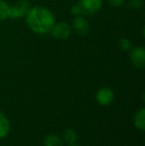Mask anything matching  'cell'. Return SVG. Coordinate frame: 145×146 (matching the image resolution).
<instances>
[{
	"label": "cell",
	"instance_id": "cell-13",
	"mask_svg": "<svg viewBox=\"0 0 145 146\" xmlns=\"http://www.w3.org/2000/svg\"><path fill=\"white\" fill-rule=\"evenodd\" d=\"M132 42L127 38H120L118 40V48L123 52H129L132 49Z\"/></svg>",
	"mask_w": 145,
	"mask_h": 146
},
{
	"label": "cell",
	"instance_id": "cell-16",
	"mask_svg": "<svg viewBox=\"0 0 145 146\" xmlns=\"http://www.w3.org/2000/svg\"><path fill=\"white\" fill-rule=\"evenodd\" d=\"M71 14H72L73 16H79L81 15V9H79V6L75 4V5L72 6V8H71Z\"/></svg>",
	"mask_w": 145,
	"mask_h": 146
},
{
	"label": "cell",
	"instance_id": "cell-3",
	"mask_svg": "<svg viewBox=\"0 0 145 146\" xmlns=\"http://www.w3.org/2000/svg\"><path fill=\"white\" fill-rule=\"evenodd\" d=\"M55 39L60 41H64L70 38L71 34H72V27L68 22L60 21L56 22L53 26L51 32Z\"/></svg>",
	"mask_w": 145,
	"mask_h": 146
},
{
	"label": "cell",
	"instance_id": "cell-14",
	"mask_svg": "<svg viewBox=\"0 0 145 146\" xmlns=\"http://www.w3.org/2000/svg\"><path fill=\"white\" fill-rule=\"evenodd\" d=\"M128 6L133 10H138L143 6V0H129Z\"/></svg>",
	"mask_w": 145,
	"mask_h": 146
},
{
	"label": "cell",
	"instance_id": "cell-15",
	"mask_svg": "<svg viewBox=\"0 0 145 146\" xmlns=\"http://www.w3.org/2000/svg\"><path fill=\"white\" fill-rule=\"evenodd\" d=\"M107 2L112 7H120V6L124 4L125 0H107Z\"/></svg>",
	"mask_w": 145,
	"mask_h": 146
},
{
	"label": "cell",
	"instance_id": "cell-5",
	"mask_svg": "<svg viewBox=\"0 0 145 146\" xmlns=\"http://www.w3.org/2000/svg\"><path fill=\"white\" fill-rule=\"evenodd\" d=\"M115 98V94L114 90L109 87H101L95 92V98L97 100V102L99 104L103 106H109L110 104H112V102L114 100Z\"/></svg>",
	"mask_w": 145,
	"mask_h": 146
},
{
	"label": "cell",
	"instance_id": "cell-10",
	"mask_svg": "<svg viewBox=\"0 0 145 146\" xmlns=\"http://www.w3.org/2000/svg\"><path fill=\"white\" fill-rule=\"evenodd\" d=\"M43 144L44 146H64V141L60 135L56 133H49L45 136Z\"/></svg>",
	"mask_w": 145,
	"mask_h": 146
},
{
	"label": "cell",
	"instance_id": "cell-11",
	"mask_svg": "<svg viewBox=\"0 0 145 146\" xmlns=\"http://www.w3.org/2000/svg\"><path fill=\"white\" fill-rule=\"evenodd\" d=\"M10 131V122L7 116L0 111V139L5 138Z\"/></svg>",
	"mask_w": 145,
	"mask_h": 146
},
{
	"label": "cell",
	"instance_id": "cell-8",
	"mask_svg": "<svg viewBox=\"0 0 145 146\" xmlns=\"http://www.w3.org/2000/svg\"><path fill=\"white\" fill-rule=\"evenodd\" d=\"M133 125L139 131H144L145 129V108H141L135 112L133 116Z\"/></svg>",
	"mask_w": 145,
	"mask_h": 146
},
{
	"label": "cell",
	"instance_id": "cell-2",
	"mask_svg": "<svg viewBox=\"0 0 145 146\" xmlns=\"http://www.w3.org/2000/svg\"><path fill=\"white\" fill-rule=\"evenodd\" d=\"M77 5L79 7L83 16H91L101 9L103 0H79Z\"/></svg>",
	"mask_w": 145,
	"mask_h": 146
},
{
	"label": "cell",
	"instance_id": "cell-7",
	"mask_svg": "<svg viewBox=\"0 0 145 146\" xmlns=\"http://www.w3.org/2000/svg\"><path fill=\"white\" fill-rule=\"evenodd\" d=\"M72 29L75 31V33L79 36H85L89 32V23L85 17L83 15L75 16L73 20Z\"/></svg>",
	"mask_w": 145,
	"mask_h": 146
},
{
	"label": "cell",
	"instance_id": "cell-9",
	"mask_svg": "<svg viewBox=\"0 0 145 146\" xmlns=\"http://www.w3.org/2000/svg\"><path fill=\"white\" fill-rule=\"evenodd\" d=\"M62 139L64 141V144L67 145H73L75 144L77 141V133L75 129L73 128H67L63 131Z\"/></svg>",
	"mask_w": 145,
	"mask_h": 146
},
{
	"label": "cell",
	"instance_id": "cell-17",
	"mask_svg": "<svg viewBox=\"0 0 145 146\" xmlns=\"http://www.w3.org/2000/svg\"><path fill=\"white\" fill-rule=\"evenodd\" d=\"M68 146H81V145H77V144H73V145H68Z\"/></svg>",
	"mask_w": 145,
	"mask_h": 146
},
{
	"label": "cell",
	"instance_id": "cell-6",
	"mask_svg": "<svg viewBox=\"0 0 145 146\" xmlns=\"http://www.w3.org/2000/svg\"><path fill=\"white\" fill-rule=\"evenodd\" d=\"M130 52V62L136 70H143L145 67V49L142 46L132 47Z\"/></svg>",
	"mask_w": 145,
	"mask_h": 146
},
{
	"label": "cell",
	"instance_id": "cell-12",
	"mask_svg": "<svg viewBox=\"0 0 145 146\" xmlns=\"http://www.w3.org/2000/svg\"><path fill=\"white\" fill-rule=\"evenodd\" d=\"M10 5L5 0H0V21L9 19Z\"/></svg>",
	"mask_w": 145,
	"mask_h": 146
},
{
	"label": "cell",
	"instance_id": "cell-1",
	"mask_svg": "<svg viewBox=\"0 0 145 146\" xmlns=\"http://www.w3.org/2000/svg\"><path fill=\"white\" fill-rule=\"evenodd\" d=\"M25 18L30 30L38 35H46L50 33L56 23L53 12L44 6L31 7Z\"/></svg>",
	"mask_w": 145,
	"mask_h": 146
},
{
	"label": "cell",
	"instance_id": "cell-4",
	"mask_svg": "<svg viewBox=\"0 0 145 146\" xmlns=\"http://www.w3.org/2000/svg\"><path fill=\"white\" fill-rule=\"evenodd\" d=\"M31 5L28 0H19L13 6H10L9 19H22L27 16Z\"/></svg>",
	"mask_w": 145,
	"mask_h": 146
}]
</instances>
